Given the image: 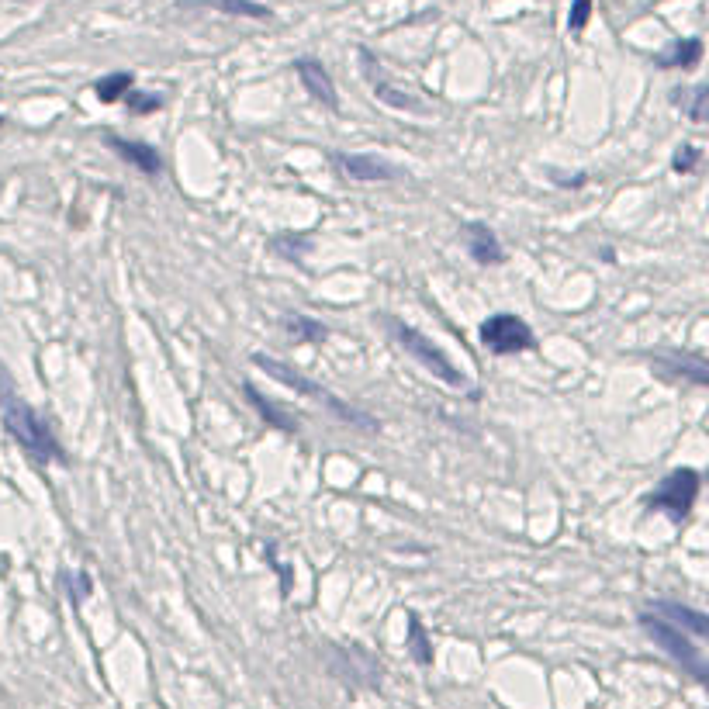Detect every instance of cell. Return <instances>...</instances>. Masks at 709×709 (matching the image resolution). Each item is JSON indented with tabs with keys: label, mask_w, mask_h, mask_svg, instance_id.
Masks as SVG:
<instances>
[{
	"label": "cell",
	"mask_w": 709,
	"mask_h": 709,
	"mask_svg": "<svg viewBox=\"0 0 709 709\" xmlns=\"http://www.w3.org/2000/svg\"><path fill=\"white\" fill-rule=\"evenodd\" d=\"M0 422H4V429L11 433V440L18 443V447L25 450L39 467L52 464V460H59V464L66 460L59 440L52 436V429L45 426V419L25 402V398H18V395L7 398V402L0 405Z\"/></svg>",
	"instance_id": "1"
},
{
	"label": "cell",
	"mask_w": 709,
	"mask_h": 709,
	"mask_svg": "<svg viewBox=\"0 0 709 709\" xmlns=\"http://www.w3.org/2000/svg\"><path fill=\"white\" fill-rule=\"evenodd\" d=\"M253 364L260 367V371H267L270 377H274V381L288 384L291 391H298V395H305V398H312V402H319L322 409H329L339 422H346V426L367 429V433H377V429H381V422L371 419V416H367V412L353 409V405H350V402H343V398H336L333 391H326V388H322V384H315L312 377H305V374L291 371V367L277 364V360L263 357V353H253Z\"/></svg>",
	"instance_id": "2"
},
{
	"label": "cell",
	"mask_w": 709,
	"mask_h": 709,
	"mask_svg": "<svg viewBox=\"0 0 709 709\" xmlns=\"http://www.w3.org/2000/svg\"><path fill=\"white\" fill-rule=\"evenodd\" d=\"M391 336H395V343L405 350V357L416 360L422 371H429V374L436 377V381L450 384V388H467V384H471V377L460 371V367L440 350V346L433 343V339L422 336L419 329H412V326H405V322L391 319Z\"/></svg>",
	"instance_id": "3"
},
{
	"label": "cell",
	"mask_w": 709,
	"mask_h": 709,
	"mask_svg": "<svg viewBox=\"0 0 709 709\" xmlns=\"http://www.w3.org/2000/svg\"><path fill=\"white\" fill-rule=\"evenodd\" d=\"M699 488H703V478H699L696 467H675L668 478H661L658 485L651 488L644 505L651 512H665L671 526H682L699 499Z\"/></svg>",
	"instance_id": "4"
},
{
	"label": "cell",
	"mask_w": 709,
	"mask_h": 709,
	"mask_svg": "<svg viewBox=\"0 0 709 709\" xmlns=\"http://www.w3.org/2000/svg\"><path fill=\"white\" fill-rule=\"evenodd\" d=\"M637 623H640V630L647 633V637L654 640V644L661 647V651L668 654L671 661H675L678 668H685L692 678H696L699 685H706V678H709V668H706V658H703V651H699L696 644H692V637H685L678 626H671L665 623L661 616H654V613H640L637 616Z\"/></svg>",
	"instance_id": "5"
},
{
	"label": "cell",
	"mask_w": 709,
	"mask_h": 709,
	"mask_svg": "<svg viewBox=\"0 0 709 709\" xmlns=\"http://www.w3.org/2000/svg\"><path fill=\"white\" fill-rule=\"evenodd\" d=\"M481 346L495 353V357H512V353H523V350H533V329L526 326L519 315H509V312H499V315H488L481 322Z\"/></svg>",
	"instance_id": "6"
},
{
	"label": "cell",
	"mask_w": 709,
	"mask_h": 709,
	"mask_svg": "<svg viewBox=\"0 0 709 709\" xmlns=\"http://www.w3.org/2000/svg\"><path fill=\"white\" fill-rule=\"evenodd\" d=\"M333 160L357 184H391V180H402V170L395 163H388L384 156L374 153H336Z\"/></svg>",
	"instance_id": "7"
},
{
	"label": "cell",
	"mask_w": 709,
	"mask_h": 709,
	"mask_svg": "<svg viewBox=\"0 0 709 709\" xmlns=\"http://www.w3.org/2000/svg\"><path fill=\"white\" fill-rule=\"evenodd\" d=\"M360 63H364V77L371 80V90H374V97L381 104H388V108H395V111H416V115L426 111V104H422L419 97L405 94V90H398L388 77H384L381 63L374 59L371 49H360Z\"/></svg>",
	"instance_id": "8"
},
{
	"label": "cell",
	"mask_w": 709,
	"mask_h": 709,
	"mask_svg": "<svg viewBox=\"0 0 709 709\" xmlns=\"http://www.w3.org/2000/svg\"><path fill=\"white\" fill-rule=\"evenodd\" d=\"M647 613L661 616L665 623L678 626L685 637H696V640H706L709 637V616L699 613V609H689L682 602H671V599H654L647 602Z\"/></svg>",
	"instance_id": "9"
},
{
	"label": "cell",
	"mask_w": 709,
	"mask_h": 709,
	"mask_svg": "<svg viewBox=\"0 0 709 709\" xmlns=\"http://www.w3.org/2000/svg\"><path fill=\"white\" fill-rule=\"evenodd\" d=\"M294 73H298L301 87L308 90V94L315 97V101L322 104V108L329 111H339V94H336V84L333 77H329V70L319 63V59H294Z\"/></svg>",
	"instance_id": "10"
},
{
	"label": "cell",
	"mask_w": 709,
	"mask_h": 709,
	"mask_svg": "<svg viewBox=\"0 0 709 709\" xmlns=\"http://www.w3.org/2000/svg\"><path fill=\"white\" fill-rule=\"evenodd\" d=\"M104 146L115 149L118 156H122L125 163H132L139 173H146V177H160L163 173V156L156 153V146H149V142H135V139H122V135H104Z\"/></svg>",
	"instance_id": "11"
},
{
	"label": "cell",
	"mask_w": 709,
	"mask_h": 709,
	"mask_svg": "<svg viewBox=\"0 0 709 709\" xmlns=\"http://www.w3.org/2000/svg\"><path fill=\"white\" fill-rule=\"evenodd\" d=\"M651 364L658 367L668 381H689V384H709V371L703 357H692V353H654Z\"/></svg>",
	"instance_id": "12"
},
{
	"label": "cell",
	"mask_w": 709,
	"mask_h": 709,
	"mask_svg": "<svg viewBox=\"0 0 709 709\" xmlns=\"http://www.w3.org/2000/svg\"><path fill=\"white\" fill-rule=\"evenodd\" d=\"M464 236H467V253H471L474 263H481V267H499V263H505L499 236L485 222H467Z\"/></svg>",
	"instance_id": "13"
},
{
	"label": "cell",
	"mask_w": 709,
	"mask_h": 709,
	"mask_svg": "<svg viewBox=\"0 0 709 709\" xmlns=\"http://www.w3.org/2000/svg\"><path fill=\"white\" fill-rule=\"evenodd\" d=\"M703 39H682V42H671L665 52L654 56V66L658 70H692V66L703 63Z\"/></svg>",
	"instance_id": "14"
},
{
	"label": "cell",
	"mask_w": 709,
	"mask_h": 709,
	"mask_svg": "<svg viewBox=\"0 0 709 709\" xmlns=\"http://www.w3.org/2000/svg\"><path fill=\"white\" fill-rule=\"evenodd\" d=\"M132 87H135V77H132V73L118 70V73H108V77L97 80V84H94V94H97V101H101V104H115V101H122V97H125Z\"/></svg>",
	"instance_id": "15"
},
{
	"label": "cell",
	"mask_w": 709,
	"mask_h": 709,
	"mask_svg": "<svg viewBox=\"0 0 709 709\" xmlns=\"http://www.w3.org/2000/svg\"><path fill=\"white\" fill-rule=\"evenodd\" d=\"M243 395L250 398V402L256 405V412H260V419H263V422H270V426L284 429V433H294V429H298V422L288 419V416H281V409H277V405L270 402V398H263L260 391L253 388V384H246V388H243Z\"/></svg>",
	"instance_id": "16"
},
{
	"label": "cell",
	"mask_w": 709,
	"mask_h": 709,
	"mask_svg": "<svg viewBox=\"0 0 709 709\" xmlns=\"http://www.w3.org/2000/svg\"><path fill=\"white\" fill-rule=\"evenodd\" d=\"M405 647H409V654L416 658V665L422 668L433 665V644H429L426 630H422V620L416 613H409V637H405Z\"/></svg>",
	"instance_id": "17"
},
{
	"label": "cell",
	"mask_w": 709,
	"mask_h": 709,
	"mask_svg": "<svg viewBox=\"0 0 709 709\" xmlns=\"http://www.w3.org/2000/svg\"><path fill=\"white\" fill-rule=\"evenodd\" d=\"M284 326H288V333L294 339H305V343H326L329 339V326L319 319H308V315H288L284 319Z\"/></svg>",
	"instance_id": "18"
},
{
	"label": "cell",
	"mask_w": 709,
	"mask_h": 709,
	"mask_svg": "<svg viewBox=\"0 0 709 709\" xmlns=\"http://www.w3.org/2000/svg\"><path fill=\"white\" fill-rule=\"evenodd\" d=\"M225 14H236V18H256V21H270L274 11L267 4H256V0H215Z\"/></svg>",
	"instance_id": "19"
},
{
	"label": "cell",
	"mask_w": 709,
	"mask_h": 709,
	"mask_svg": "<svg viewBox=\"0 0 709 709\" xmlns=\"http://www.w3.org/2000/svg\"><path fill=\"white\" fill-rule=\"evenodd\" d=\"M122 101L128 104V111L132 115H153V111H160L163 104H167V97L163 94H146V90H128V94L122 97Z\"/></svg>",
	"instance_id": "20"
},
{
	"label": "cell",
	"mask_w": 709,
	"mask_h": 709,
	"mask_svg": "<svg viewBox=\"0 0 709 709\" xmlns=\"http://www.w3.org/2000/svg\"><path fill=\"white\" fill-rule=\"evenodd\" d=\"M63 585H66V595H70L73 606H80V602H84L87 595L94 592V582H90L87 571H77V575H70V571H63Z\"/></svg>",
	"instance_id": "21"
},
{
	"label": "cell",
	"mask_w": 709,
	"mask_h": 709,
	"mask_svg": "<svg viewBox=\"0 0 709 709\" xmlns=\"http://www.w3.org/2000/svg\"><path fill=\"white\" fill-rule=\"evenodd\" d=\"M689 118L696 125H703L706 118H709V87L706 84H699V87H692V101H689Z\"/></svg>",
	"instance_id": "22"
},
{
	"label": "cell",
	"mask_w": 709,
	"mask_h": 709,
	"mask_svg": "<svg viewBox=\"0 0 709 709\" xmlns=\"http://www.w3.org/2000/svg\"><path fill=\"white\" fill-rule=\"evenodd\" d=\"M592 4L595 0H575V4H571V11H568V32L571 35L585 32L588 18H592Z\"/></svg>",
	"instance_id": "23"
},
{
	"label": "cell",
	"mask_w": 709,
	"mask_h": 709,
	"mask_svg": "<svg viewBox=\"0 0 709 709\" xmlns=\"http://www.w3.org/2000/svg\"><path fill=\"white\" fill-rule=\"evenodd\" d=\"M699 163H703V149H696V146H682L675 153V163H671V167H675V173H692L699 167Z\"/></svg>",
	"instance_id": "24"
},
{
	"label": "cell",
	"mask_w": 709,
	"mask_h": 709,
	"mask_svg": "<svg viewBox=\"0 0 709 709\" xmlns=\"http://www.w3.org/2000/svg\"><path fill=\"white\" fill-rule=\"evenodd\" d=\"M550 180L554 184H561V187H582L585 184V173H557V170H550Z\"/></svg>",
	"instance_id": "25"
},
{
	"label": "cell",
	"mask_w": 709,
	"mask_h": 709,
	"mask_svg": "<svg viewBox=\"0 0 709 709\" xmlns=\"http://www.w3.org/2000/svg\"><path fill=\"white\" fill-rule=\"evenodd\" d=\"M7 398H14V377L4 364H0V405H4Z\"/></svg>",
	"instance_id": "26"
}]
</instances>
